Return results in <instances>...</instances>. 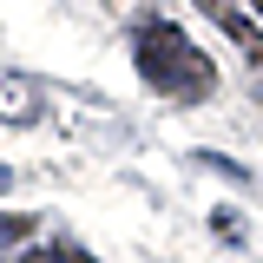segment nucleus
I'll use <instances>...</instances> for the list:
<instances>
[{
  "mask_svg": "<svg viewBox=\"0 0 263 263\" xmlns=\"http://www.w3.org/2000/svg\"><path fill=\"white\" fill-rule=\"evenodd\" d=\"M132 60H138V72H145V86H152L158 99H171V105H204V99L217 92V66H211V53H197L191 40L171 27V20H158V13L138 20V33H132Z\"/></svg>",
  "mask_w": 263,
  "mask_h": 263,
  "instance_id": "obj_1",
  "label": "nucleus"
},
{
  "mask_svg": "<svg viewBox=\"0 0 263 263\" xmlns=\"http://www.w3.org/2000/svg\"><path fill=\"white\" fill-rule=\"evenodd\" d=\"M197 13H211V20H217V27H224L230 40L243 46V60H250V66H257V72H263V33L250 27V13H243L237 0H197Z\"/></svg>",
  "mask_w": 263,
  "mask_h": 263,
  "instance_id": "obj_2",
  "label": "nucleus"
},
{
  "mask_svg": "<svg viewBox=\"0 0 263 263\" xmlns=\"http://www.w3.org/2000/svg\"><path fill=\"white\" fill-rule=\"evenodd\" d=\"M0 119H7V125H33V119H40V86L7 72V79H0Z\"/></svg>",
  "mask_w": 263,
  "mask_h": 263,
  "instance_id": "obj_3",
  "label": "nucleus"
},
{
  "mask_svg": "<svg viewBox=\"0 0 263 263\" xmlns=\"http://www.w3.org/2000/svg\"><path fill=\"white\" fill-rule=\"evenodd\" d=\"M20 263H92L86 250H72V243H40V250H27Z\"/></svg>",
  "mask_w": 263,
  "mask_h": 263,
  "instance_id": "obj_4",
  "label": "nucleus"
},
{
  "mask_svg": "<svg viewBox=\"0 0 263 263\" xmlns=\"http://www.w3.org/2000/svg\"><path fill=\"white\" fill-rule=\"evenodd\" d=\"M27 230H33V217H0V243H20Z\"/></svg>",
  "mask_w": 263,
  "mask_h": 263,
  "instance_id": "obj_5",
  "label": "nucleus"
},
{
  "mask_svg": "<svg viewBox=\"0 0 263 263\" xmlns=\"http://www.w3.org/2000/svg\"><path fill=\"white\" fill-rule=\"evenodd\" d=\"M7 184H13V171H7V164H0V191H7Z\"/></svg>",
  "mask_w": 263,
  "mask_h": 263,
  "instance_id": "obj_6",
  "label": "nucleus"
},
{
  "mask_svg": "<svg viewBox=\"0 0 263 263\" xmlns=\"http://www.w3.org/2000/svg\"><path fill=\"white\" fill-rule=\"evenodd\" d=\"M250 7H257V13H263V0H250Z\"/></svg>",
  "mask_w": 263,
  "mask_h": 263,
  "instance_id": "obj_7",
  "label": "nucleus"
}]
</instances>
